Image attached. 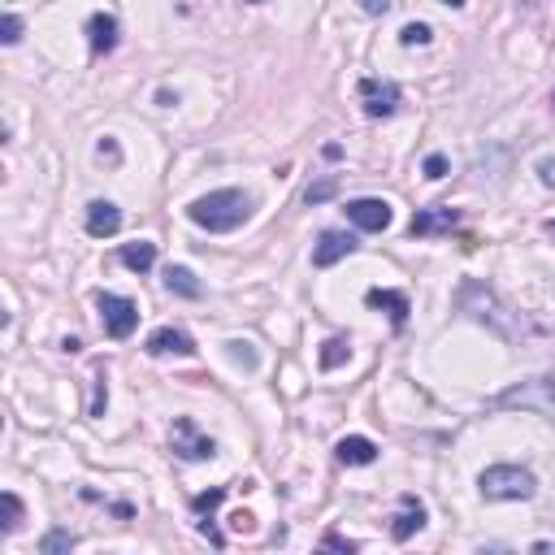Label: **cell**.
I'll return each instance as SVG.
<instances>
[{
  "instance_id": "6da1fadb",
  "label": "cell",
  "mask_w": 555,
  "mask_h": 555,
  "mask_svg": "<svg viewBox=\"0 0 555 555\" xmlns=\"http://www.w3.org/2000/svg\"><path fill=\"white\" fill-rule=\"evenodd\" d=\"M187 217L200 226V230H208V235H226V230H239L252 217V196L235 191V187L208 191V196H200V200L187 208Z\"/></svg>"
},
{
  "instance_id": "7a4b0ae2",
  "label": "cell",
  "mask_w": 555,
  "mask_h": 555,
  "mask_svg": "<svg viewBox=\"0 0 555 555\" xmlns=\"http://www.w3.org/2000/svg\"><path fill=\"white\" fill-rule=\"evenodd\" d=\"M482 499H495V504H504V499H533V490H538V482H533L530 468H516V465H495L482 473Z\"/></svg>"
},
{
  "instance_id": "3957f363",
  "label": "cell",
  "mask_w": 555,
  "mask_h": 555,
  "mask_svg": "<svg viewBox=\"0 0 555 555\" xmlns=\"http://www.w3.org/2000/svg\"><path fill=\"white\" fill-rule=\"evenodd\" d=\"M96 309H100V321H105L109 338H131L134 326H139V309H134V300H126V295L100 291L96 295Z\"/></svg>"
},
{
  "instance_id": "277c9868",
  "label": "cell",
  "mask_w": 555,
  "mask_h": 555,
  "mask_svg": "<svg viewBox=\"0 0 555 555\" xmlns=\"http://www.w3.org/2000/svg\"><path fill=\"white\" fill-rule=\"evenodd\" d=\"M170 447H174V456H182V460H213V456H217V443H213L208 434H200L191 417H178L174 421Z\"/></svg>"
},
{
  "instance_id": "5b68a950",
  "label": "cell",
  "mask_w": 555,
  "mask_h": 555,
  "mask_svg": "<svg viewBox=\"0 0 555 555\" xmlns=\"http://www.w3.org/2000/svg\"><path fill=\"white\" fill-rule=\"evenodd\" d=\"M347 222L352 226H360V230H386L391 226V204L386 200H374V196H360V200H347Z\"/></svg>"
},
{
  "instance_id": "8992f818",
  "label": "cell",
  "mask_w": 555,
  "mask_h": 555,
  "mask_svg": "<svg viewBox=\"0 0 555 555\" xmlns=\"http://www.w3.org/2000/svg\"><path fill=\"white\" fill-rule=\"evenodd\" d=\"M352 252H356V239L347 230H321V239L312 247V265L330 269V265H338L343 256H352Z\"/></svg>"
},
{
  "instance_id": "52a82bcc",
  "label": "cell",
  "mask_w": 555,
  "mask_h": 555,
  "mask_svg": "<svg viewBox=\"0 0 555 555\" xmlns=\"http://www.w3.org/2000/svg\"><path fill=\"white\" fill-rule=\"evenodd\" d=\"M360 96H365V113H369V117H391V113L400 109V88H395V83L365 79V83H360Z\"/></svg>"
},
{
  "instance_id": "ba28073f",
  "label": "cell",
  "mask_w": 555,
  "mask_h": 555,
  "mask_svg": "<svg viewBox=\"0 0 555 555\" xmlns=\"http://www.w3.org/2000/svg\"><path fill=\"white\" fill-rule=\"evenodd\" d=\"M122 230V213H117V204L109 200H91L88 204V235L91 239H109Z\"/></svg>"
},
{
  "instance_id": "9c48e42d",
  "label": "cell",
  "mask_w": 555,
  "mask_h": 555,
  "mask_svg": "<svg viewBox=\"0 0 555 555\" xmlns=\"http://www.w3.org/2000/svg\"><path fill=\"white\" fill-rule=\"evenodd\" d=\"M148 352L153 356H191L196 343H191V334L174 330V326H161V330L148 334Z\"/></svg>"
},
{
  "instance_id": "30bf717a",
  "label": "cell",
  "mask_w": 555,
  "mask_h": 555,
  "mask_svg": "<svg viewBox=\"0 0 555 555\" xmlns=\"http://www.w3.org/2000/svg\"><path fill=\"white\" fill-rule=\"evenodd\" d=\"M88 44H91L96 57L117 48V18H113V14H91L88 18Z\"/></svg>"
},
{
  "instance_id": "8fae6325",
  "label": "cell",
  "mask_w": 555,
  "mask_h": 555,
  "mask_svg": "<svg viewBox=\"0 0 555 555\" xmlns=\"http://www.w3.org/2000/svg\"><path fill=\"white\" fill-rule=\"evenodd\" d=\"M369 309H382L386 317H391V326L400 330V326H408V295H400V291H382V287H374L369 295Z\"/></svg>"
},
{
  "instance_id": "7c38bea8",
  "label": "cell",
  "mask_w": 555,
  "mask_h": 555,
  "mask_svg": "<svg viewBox=\"0 0 555 555\" xmlns=\"http://www.w3.org/2000/svg\"><path fill=\"white\" fill-rule=\"evenodd\" d=\"M400 504H403V512L395 516V525H391V538H395V542H408V538L425 525V508L417 504V495H403Z\"/></svg>"
},
{
  "instance_id": "4fadbf2b",
  "label": "cell",
  "mask_w": 555,
  "mask_h": 555,
  "mask_svg": "<svg viewBox=\"0 0 555 555\" xmlns=\"http://www.w3.org/2000/svg\"><path fill=\"white\" fill-rule=\"evenodd\" d=\"M334 456H338V465H374L378 460V447L369 443V439H360V434H352V439H338Z\"/></svg>"
},
{
  "instance_id": "5bb4252c",
  "label": "cell",
  "mask_w": 555,
  "mask_h": 555,
  "mask_svg": "<svg viewBox=\"0 0 555 555\" xmlns=\"http://www.w3.org/2000/svg\"><path fill=\"white\" fill-rule=\"evenodd\" d=\"M456 222H460L456 208H421V213L412 217V235H443V230H451Z\"/></svg>"
},
{
  "instance_id": "9a60e30c",
  "label": "cell",
  "mask_w": 555,
  "mask_h": 555,
  "mask_svg": "<svg viewBox=\"0 0 555 555\" xmlns=\"http://www.w3.org/2000/svg\"><path fill=\"white\" fill-rule=\"evenodd\" d=\"M165 287L174 291V295H182V300H200V282H196V273L191 269H182V265H170L165 269Z\"/></svg>"
},
{
  "instance_id": "2e32d148",
  "label": "cell",
  "mask_w": 555,
  "mask_h": 555,
  "mask_svg": "<svg viewBox=\"0 0 555 555\" xmlns=\"http://www.w3.org/2000/svg\"><path fill=\"white\" fill-rule=\"evenodd\" d=\"M122 265L126 269H134V273H148V269L156 265V244H126L122 247Z\"/></svg>"
},
{
  "instance_id": "e0dca14e",
  "label": "cell",
  "mask_w": 555,
  "mask_h": 555,
  "mask_svg": "<svg viewBox=\"0 0 555 555\" xmlns=\"http://www.w3.org/2000/svg\"><path fill=\"white\" fill-rule=\"evenodd\" d=\"M347 356H352V343H347V338H326L317 360H321V369H338Z\"/></svg>"
},
{
  "instance_id": "ac0fdd59",
  "label": "cell",
  "mask_w": 555,
  "mask_h": 555,
  "mask_svg": "<svg viewBox=\"0 0 555 555\" xmlns=\"http://www.w3.org/2000/svg\"><path fill=\"white\" fill-rule=\"evenodd\" d=\"M0 512H5V533H14L18 525H23V499H18L14 490L0 495Z\"/></svg>"
},
{
  "instance_id": "d6986e66",
  "label": "cell",
  "mask_w": 555,
  "mask_h": 555,
  "mask_svg": "<svg viewBox=\"0 0 555 555\" xmlns=\"http://www.w3.org/2000/svg\"><path fill=\"white\" fill-rule=\"evenodd\" d=\"M74 533L69 530H52V533H44V542H40V551L44 555H61V551H74Z\"/></svg>"
},
{
  "instance_id": "ffe728a7",
  "label": "cell",
  "mask_w": 555,
  "mask_h": 555,
  "mask_svg": "<svg viewBox=\"0 0 555 555\" xmlns=\"http://www.w3.org/2000/svg\"><path fill=\"white\" fill-rule=\"evenodd\" d=\"M338 196V178H321V182H312L309 191H304V200L309 204H326Z\"/></svg>"
},
{
  "instance_id": "44dd1931",
  "label": "cell",
  "mask_w": 555,
  "mask_h": 555,
  "mask_svg": "<svg viewBox=\"0 0 555 555\" xmlns=\"http://www.w3.org/2000/svg\"><path fill=\"white\" fill-rule=\"evenodd\" d=\"M400 40H403V44H408V48H425V44H430V40H434V31H430V26H425V23H408V26H403V31H400Z\"/></svg>"
},
{
  "instance_id": "7402d4cb",
  "label": "cell",
  "mask_w": 555,
  "mask_h": 555,
  "mask_svg": "<svg viewBox=\"0 0 555 555\" xmlns=\"http://www.w3.org/2000/svg\"><path fill=\"white\" fill-rule=\"evenodd\" d=\"M222 499H226V486H213L208 495H196V499H191V508L200 512V516H213V512L222 508Z\"/></svg>"
},
{
  "instance_id": "603a6c76",
  "label": "cell",
  "mask_w": 555,
  "mask_h": 555,
  "mask_svg": "<svg viewBox=\"0 0 555 555\" xmlns=\"http://www.w3.org/2000/svg\"><path fill=\"white\" fill-rule=\"evenodd\" d=\"M0 31H5V35H0L5 44H18V40H23V18H18V14H5V26H0Z\"/></svg>"
},
{
  "instance_id": "cb8c5ba5",
  "label": "cell",
  "mask_w": 555,
  "mask_h": 555,
  "mask_svg": "<svg viewBox=\"0 0 555 555\" xmlns=\"http://www.w3.org/2000/svg\"><path fill=\"white\" fill-rule=\"evenodd\" d=\"M226 347H230V356H235L244 369H256V352H252L247 343H226Z\"/></svg>"
},
{
  "instance_id": "d4e9b609",
  "label": "cell",
  "mask_w": 555,
  "mask_h": 555,
  "mask_svg": "<svg viewBox=\"0 0 555 555\" xmlns=\"http://www.w3.org/2000/svg\"><path fill=\"white\" fill-rule=\"evenodd\" d=\"M230 530L252 533V530H256V516H252V512H235V516H230Z\"/></svg>"
},
{
  "instance_id": "484cf974",
  "label": "cell",
  "mask_w": 555,
  "mask_h": 555,
  "mask_svg": "<svg viewBox=\"0 0 555 555\" xmlns=\"http://www.w3.org/2000/svg\"><path fill=\"white\" fill-rule=\"evenodd\" d=\"M447 174V156H425V178H443Z\"/></svg>"
},
{
  "instance_id": "4316f807",
  "label": "cell",
  "mask_w": 555,
  "mask_h": 555,
  "mask_svg": "<svg viewBox=\"0 0 555 555\" xmlns=\"http://www.w3.org/2000/svg\"><path fill=\"white\" fill-rule=\"evenodd\" d=\"M538 178H542L547 187H555V156H542V161H538Z\"/></svg>"
},
{
  "instance_id": "83f0119b",
  "label": "cell",
  "mask_w": 555,
  "mask_h": 555,
  "mask_svg": "<svg viewBox=\"0 0 555 555\" xmlns=\"http://www.w3.org/2000/svg\"><path fill=\"white\" fill-rule=\"evenodd\" d=\"M356 5H360L365 14H374V18H378V14H386V9H391V0H356Z\"/></svg>"
},
{
  "instance_id": "f1b7e54d",
  "label": "cell",
  "mask_w": 555,
  "mask_h": 555,
  "mask_svg": "<svg viewBox=\"0 0 555 555\" xmlns=\"http://www.w3.org/2000/svg\"><path fill=\"white\" fill-rule=\"evenodd\" d=\"M326 547H334V551H356V542H347L343 533H326Z\"/></svg>"
},
{
  "instance_id": "f546056e",
  "label": "cell",
  "mask_w": 555,
  "mask_h": 555,
  "mask_svg": "<svg viewBox=\"0 0 555 555\" xmlns=\"http://www.w3.org/2000/svg\"><path fill=\"white\" fill-rule=\"evenodd\" d=\"M96 153H100V161H117V143H113V139H100V148H96Z\"/></svg>"
},
{
  "instance_id": "4dcf8cb0",
  "label": "cell",
  "mask_w": 555,
  "mask_h": 555,
  "mask_svg": "<svg viewBox=\"0 0 555 555\" xmlns=\"http://www.w3.org/2000/svg\"><path fill=\"white\" fill-rule=\"evenodd\" d=\"M547 391H551V403H555V378H547Z\"/></svg>"
},
{
  "instance_id": "1f68e13d",
  "label": "cell",
  "mask_w": 555,
  "mask_h": 555,
  "mask_svg": "<svg viewBox=\"0 0 555 555\" xmlns=\"http://www.w3.org/2000/svg\"><path fill=\"white\" fill-rule=\"evenodd\" d=\"M542 230H547V235H551V239H555V222H547V226H542Z\"/></svg>"
},
{
  "instance_id": "d6a6232c",
  "label": "cell",
  "mask_w": 555,
  "mask_h": 555,
  "mask_svg": "<svg viewBox=\"0 0 555 555\" xmlns=\"http://www.w3.org/2000/svg\"><path fill=\"white\" fill-rule=\"evenodd\" d=\"M443 5H451V9H460V5H465V0H443Z\"/></svg>"
},
{
  "instance_id": "836d02e7",
  "label": "cell",
  "mask_w": 555,
  "mask_h": 555,
  "mask_svg": "<svg viewBox=\"0 0 555 555\" xmlns=\"http://www.w3.org/2000/svg\"><path fill=\"white\" fill-rule=\"evenodd\" d=\"M551 109H555V96H551Z\"/></svg>"
},
{
  "instance_id": "e575fe53",
  "label": "cell",
  "mask_w": 555,
  "mask_h": 555,
  "mask_svg": "<svg viewBox=\"0 0 555 555\" xmlns=\"http://www.w3.org/2000/svg\"><path fill=\"white\" fill-rule=\"evenodd\" d=\"M252 5H256V0H252Z\"/></svg>"
}]
</instances>
